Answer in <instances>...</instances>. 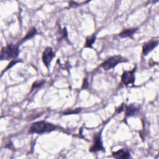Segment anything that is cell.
<instances>
[{
  "instance_id": "6da1fadb",
  "label": "cell",
  "mask_w": 159,
  "mask_h": 159,
  "mask_svg": "<svg viewBox=\"0 0 159 159\" xmlns=\"http://www.w3.org/2000/svg\"><path fill=\"white\" fill-rule=\"evenodd\" d=\"M56 126L51 123L45 122V121H38L33 123L30 128V133H35V134H43L46 132H50L55 130Z\"/></svg>"
},
{
  "instance_id": "8fae6325",
  "label": "cell",
  "mask_w": 159,
  "mask_h": 159,
  "mask_svg": "<svg viewBox=\"0 0 159 159\" xmlns=\"http://www.w3.org/2000/svg\"><path fill=\"white\" fill-rule=\"evenodd\" d=\"M36 34H37V30H36V29L34 28V27L32 28V29L28 32V33L26 34L25 37H24L22 39L21 42H23L25 41V40H27V39H31V38L33 37Z\"/></svg>"
},
{
  "instance_id": "ba28073f",
  "label": "cell",
  "mask_w": 159,
  "mask_h": 159,
  "mask_svg": "<svg viewBox=\"0 0 159 159\" xmlns=\"http://www.w3.org/2000/svg\"><path fill=\"white\" fill-rule=\"evenodd\" d=\"M113 157L116 158H122V159H127L130 157V152L128 150L125 148H122L117 152L112 153Z\"/></svg>"
},
{
  "instance_id": "9c48e42d",
  "label": "cell",
  "mask_w": 159,
  "mask_h": 159,
  "mask_svg": "<svg viewBox=\"0 0 159 159\" xmlns=\"http://www.w3.org/2000/svg\"><path fill=\"white\" fill-rule=\"evenodd\" d=\"M139 107H137V106L131 104L129 106H127L126 107V111H125V115L127 116H134L135 114H136L138 111H139Z\"/></svg>"
},
{
  "instance_id": "30bf717a",
  "label": "cell",
  "mask_w": 159,
  "mask_h": 159,
  "mask_svg": "<svg viewBox=\"0 0 159 159\" xmlns=\"http://www.w3.org/2000/svg\"><path fill=\"white\" fill-rule=\"evenodd\" d=\"M137 31V29H125L124 30H122L120 34H119V36L120 37L122 38H125V37H132L133 35V34Z\"/></svg>"
},
{
  "instance_id": "7a4b0ae2",
  "label": "cell",
  "mask_w": 159,
  "mask_h": 159,
  "mask_svg": "<svg viewBox=\"0 0 159 159\" xmlns=\"http://www.w3.org/2000/svg\"><path fill=\"white\" fill-rule=\"evenodd\" d=\"M19 55V48L17 45L10 43L6 47L2 48L1 51V60H8L16 58Z\"/></svg>"
},
{
  "instance_id": "5bb4252c",
  "label": "cell",
  "mask_w": 159,
  "mask_h": 159,
  "mask_svg": "<svg viewBox=\"0 0 159 159\" xmlns=\"http://www.w3.org/2000/svg\"><path fill=\"white\" fill-rule=\"evenodd\" d=\"M84 83H83V88H86L88 87V83L87 81V80L85 78L84 79Z\"/></svg>"
},
{
  "instance_id": "277c9868",
  "label": "cell",
  "mask_w": 159,
  "mask_h": 159,
  "mask_svg": "<svg viewBox=\"0 0 159 159\" xmlns=\"http://www.w3.org/2000/svg\"><path fill=\"white\" fill-rule=\"evenodd\" d=\"M135 68L131 71H124L121 77V82L124 85L129 86L134 84L135 81Z\"/></svg>"
},
{
  "instance_id": "3957f363",
  "label": "cell",
  "mask_w": 159,
  "mask_h": 159,
  "mask_svg": "<svg viewBox=\"0 0 159 159\" xmlns=\"http://www.w3.org/2000/svg\"><path fill=\"white\" fill-rule=\"evenodd\" d=\"M126 59L120 55H115L109 57L106 61H104L102 64L101 66L105 70H109L114 66H116L118 63L126 61Z\"/></svg>"
},
{
  "instance_id": "7c38bea8",
  "label": "cell",
  "mask_w": 159,
  "mask_h": 159,
  "mask_svg": "<svg viewBox=\"0 0 159 159\" xmlns=\"http://www.w3.org/2000/svg\"><path fill=\"white\" fill-rule=\"evenodd\" d=\"M96 37L94 35H93L91 36H89L86 39V43H85V47H91L93 43L95 41Z\"/></svg>"
},
{
  "instance_id": "5b68a950",
  "label": "cell",
  "mask_w": 159,
  "mask_h": 159,
  "mask_svg": "<svg viewBox=\"0 0 159 159\" xmlns=\"http://www.w3.org/2000/svg\"><path fill=\"white\" fill-rule=\"evenodd\" d=\"M55 57V53L51 47H47L42 53V61L47 68H48L50 64Z\"/></svg>"
},
{
  "instance_id": "4fadbf2b",
  "label": "cell",
  "mask_w": 159,
  "mask_h": 159,
  "mask_svg": "<svg viewBox=\"0 0 159 159\" xmlns=\"http://www.w3.org/2000/svg\"><path fill=\"white\" fill-rule=\"evenodd\" d=\"M43 83H44V81H36V82H35V83L33 84V85H32V90H33L34 88H37L40 87L42 85H43Z\"/></svg>"
},
{
  "instance_id": "8992f818",
  "label": "cell",
  "mask_w": 159,
  "mask_h": 159,
  "mask_svg": "<svg viewBox=\"0 0 159 159\" xmlns=\"http://www.w3.org/2000/svg\"><path fill=\"white\" fill-rule=\"evenodd\" d=\"M100 150H104V147L102 146L101 134L99 133L96 135L94 138V143L89 148V151L91 152H96Z\"/></svg>"
},
{
  "instance_id": "52a82bcc",
  "label": "cell",
  "mask_w": 159,
  "mask_h": 159,
  "mask_svg": "<svg viewBox=\"0 0 159 159\" xmlns=\"http://www.w3.org/2000/svg\"><path fill=\"white\" fill-rule=\"evenodd\" d=\"M158 40H150L145 43L142 47V53L144 55H147L154 48L158 45Z\"/></svg>"
}]
</instances>
